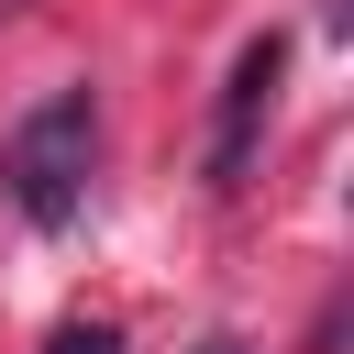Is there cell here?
I'll return each mask as SVG.
<instances>
[{"label":"cell","mask_w":354,"mask_h":354,"mask_svg":"<svg viewBox=\"0 0 354 354\" xmlns=\"http://www.w3.org/2000/svg\"><path fill=\"white\" fill-rule=\"evenodd\" d=\"M88 166H100V88H44L0 133V188L33 232H66L88 210Z\"/></svg>","instance_id":"cell-1"},{"label":"cell","mask_w":354,"mask_h":354,"mask_svg":"<svg viewBox=\"0 0 354 354\" xmlns=\"http://www.w3.org/2000/svg\"><path fill=\"white\" fill-rule=\"evenodd\" d=\"M277 77H288V33H254L221 77V111H210V155H199L210 188H243V166L266 144V111H277Z\"/></svg>","instance_id":"cell-2"},{"label":"cell","mask_w":354,"mask_h":354,"mask_svg":"<svg viewBox=\"0 0 354 354\" xmlns=\"http://www.w3.org/2000/svg\"><path fill=\"white\" fill-rule=\"evenodd\" d=\"M44 354H122V332H111V321H66Z\"/></svg>","instance_id":"cell-3"},{"label":"cell","mask_w":354,"mask_h":354,"mask_svg":"<svg viewBox=\"0 0 354 354\" xmlns=\"http://www.w3.org/2000/svg\"><path fill=\"white\" fill-rule=\"evenodd\" d=\"M199 354H243V343H232V332H210V343H199Z\"/></svg>","instance_id":"cell-4"},{"label":"cell","mask_w":354,"mask_h":354,"mask_svg":"<svg viewBox=\"0 0 354 354\" xmlns=\"http://www.w3.org/2000/svg\"><path fill=\"white\" fill-rule=\"evenodd\" d=\"M0 11H22V0H0Z\"/></svg>","instance_id":"cell-5"}]
</instances>
